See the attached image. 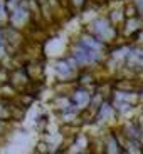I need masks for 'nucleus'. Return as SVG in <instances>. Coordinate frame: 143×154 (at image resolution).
<instances>
[{
  "mask_svg": "<svg viewBox=\"0 0 143 154\" xmlns=\"http://www.w3.org/2000/svg\"><path fill=\"white\" fill-rule=\"evenodd\" d=\"M83 30H86L89 35L96 37L99 42H103L105 45H108V47L115 45V44L120 40V37H121L120 29L115 27V25L109 22V19L106 15H99V17H96V19L89 20V22L84 25Z\"/></svg>",
  "mask_w": 143,
  "mask_h": 154,
  "instance_id": "f257e3e1",
  "label": "nucleus"
},
{
  "mask_svg": "<svg viewBox=\"0 0 143 154\" xmlns=\"http://www.w3.org/2000/svg\"><path fill=\"white\" fill-rule=\"evenodd\" d=\"M81 67L71 57L69 54H66L64 57H59L54 62V77L56 82H67V84H76L77 75L81 72Z\"/></svg>",
  "mask_w": 143,
  "mask_h": 154,
  "instance_id": "f03ea898",
  "label": "nucleus"
},
{
  "mask_svg": "<svg viewBox=\"0 0 143 154\" xmlns=\"http://www.w3.org/2000/svg\"><path fill=\"white\" fill-rule=\"evenodd\" d=\"M103 143H105V154H121L123 152V147L118 143L113 129H109L105 136H103Z\"/></svg>",
  "mask_w": 143,
  "mask_h": 154,
  "instance_id": "423d86ee",
  "label": "nucleus"
},
{
  "mask_svg": "<svg viewBox=\"0 0 143 154\" xmlns=\"http://www.w3.org/2000/svg\"><path fill=\"white\" fill-rule=\"evenodd\" d=\"M32 82H46V59H32L24 64Z\"/></svg>",
  "mask_w": 143,
  "mask_h": 154,
  "instance_id": "39448f33",
  "label": "nucleus"
},
{
  "mask_svg": "<svg viewBox=\"0 0 143 154\" xmlns=\"http://www.w3.org/2000/svg\"><path fill=\"white\" fill-rule=\"evenodd\" d=\"M84 154H94V152H91V151H88V152H84Z\"/></svg>",
  "mask_w": 143,
  "mask_h": 154,
  "instance_id": "f8f14e48",
  "label": "nucleus"
},
{
  "mask_svg": "<svg viewBox=\"0 0 143 154\" xmlns=\"http://www.w3.org/2000/svg\"><path fill=\"white\" fill-rule=\"evenodd\" d=\"M93 94H94V91H91V89L76 85V87L73 89V92L69 94V97H71V102H73L74 107H76L79 112H83V111H86V109L91 106Z\"/></svg>",
  "mask_w": 143,
  "mask_h": 154,
  "instance_id": "20e7f679",
  "label": "nucleus"
},
{
  "mask_svg": "<svg viewBox=\"0 0 143 154\" xmlns=\"http://www.w3.org/2000/svg\"><path fill=\"white\" fill-rule=\"evenodd\" d=\"M123 10H125V17L126 19H136V17H141L140 15V8L135 2H126L123 5Z\"/></svg>",
  "mask_w": 143,
  "mask_h": 154,
  "instance_id": "9d476101",
  "label": "nucleus"
},
{
  "mask_svg": "<svg viewBox=\"0 0 143 154\" xmlns=\"http://www.w3.org/2000/svg\"><path fill=\"white\" fill-rule=\"evenodd\" d=\"M91 2H94V4L99 5V7H105V5L108 4V0H91Z\"/></svg>",
  "mask_w": 143,
  "mask_h": 154,
  "instance_id": "9b49d317",
  "label": "nucleus"
},
{
  "mask_svg": "<svg viewBox=\"0 0 143 154\" xmlns=\"http://www.w3.org/2000/svg\"><path fill=\"white\" fill-rule=\"evenodd\" d=\"M67 4H69V10L73 15L76 14H81V12H86L88 8V4L89 0H67Z\"/></svg>",
  "mask_w": 143,
  "mask_h": 154,
  "instance_id": "1a4fd4ad",
  "label": "nucleus"
},
{
  "mask_svg": "<svg viewBox=\"0 0 143 154\" xmlns=\"http://www.w3.org/2000/svg\"><path fill=\"white\" fill-rule=\"evenodd\" d=\"M106 17H108L109 22H111L115 27H118L120 30H121V27H123V23L126 22V17H125L123 7H121V8H111V10H109V14Z\"/></svg>",
  "mask_w": 143,
  "mask_h": 154,
  "instance_id": "0eeeda50",
  "label": "nucleus"
},
{
  "mask_svg": "<svg viewBox=\"0 0 143 154\" xmlns=\"http://www.w3.org/2000/svg\"><path fill=\"white\" fill-rule=\"evenodd\" d=\"M31 84H32V81H31V77H29V74L25 72L24 66L22 67H14V69L10 70L8 85H10L17 94H25L29 91V87H31Z\"/></svg>",
  "mask_w": 143,
  "mask_h": 154,
  "instance_id": "7ed1b4c3",
  "label": "nucleus"
},
{
  "mask_svg": "<svg viewBox=\"0 0 143 154\" xmlns=\"http://www.w3.org/2000/svg\"><path fill=\"white\" fill-rule=\"evenodd\" d=\"M0 121H5V122H12V100H5L0 97Z\"/></svg>",
  "mask_w": 143,
  "mask_h": 154,
  "instance_id": "6e6552de",
  "label": "nucleus"
}]
</instances>
